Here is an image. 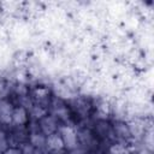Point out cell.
<instances>
[{"label": "cell", "mask_w": 154, "mask_h": 154, "mask_svg": "<svg viewBox=\"0 0 154 154\" xmlns=\"http://www.w3.org/2000/svg\"><path fill=\"white\" fill-rule=\"evenodd\" d=\"M30 122L29 112L26 108L22 106H14L12 113V124L14 126H26Z\"/></svg>", "instance_id": "obj_6"}, {"label": "cell", "mask_w": 154, "mask_h": 154, "mask_svg": "<svg viewBox=\"0 0 154 154\" xmlns=\"http://www.w3.org/2000/svg\"><path fill=\"white\" fill-rule=\"evenodd\" d=\"M58 134L60 135L65 150H71L78 147V131L75 124H61Z\"/></svg>", "instance_id": "obj_1"}, {"label": "cell", "mask_w": 154, "mask_h": 154, "mask_svg": "<svg viewBox=\"0 0 154 154\" xmlns=\"http://www.w3.org/2000/svg\"><path fill=\"white\" fill-rule=\"evenodd\" d=\"M46 150L48 154H59L65 150L63 140L58 132L46 136Z\"/></svg>", "instance_id": "obj_5"}, {"label": "cell", "mask_w": 154, "mask_h": 154, "mask_svg": "<svg viewBox=\"0 0 154 154\" xmlns=\"http://www.w3.org/2000/svg\"><path fill=\"white\" fill-rule=\"evenodd\" d=\"M1 154H22L20 148H16V147H8L4 153Z\"/></svg>", "instance_id": "obj_12"}, {"label": "cell", "mask_w": 154, "mask_h": 154, "mask_svg": "<svg viewBox=\"0 0 154 154\" xmlns=\"http://www.w3.org/2000/svg\"><path fill=\"white\" fill-rule=\"evenodd\" d=\"M10 93V88H8V83L0 77V100L2 99H6L7 95Z\"/></svg>", "instance_id": "obj_11"}, {"label": "cell", "mask_w": 154, "mask_h": 154, "mask_svg": "<svg viewBox=\"0 0 154 154\" xmlns=\"http://www.w3.org/2000/svg\"><path fill=\"white\" fill-rule=\"evenodd\" d=\"M37 124H38L40 131H41L45 136L52 135V134H54V132H58V130H59V128H60V125H61V123H60L54 116H52L51 113H48V114H46L43 118H41V119L37 122Z\"/></svg>", "instance_id": "obj_3"}, {"label": "cell", "mask_w": 154, "mask_h": 154, "mask_svg": "<svg viewBox=\"0 0 154 154\" xmlns=\"http://www.w3.org/2000/svg\"><path fill=\"white\" fill-rule=\"evenodd\" d=\"M134 148L131 143H122V142H113L108 146L107 154H132Z\"/></svg>", "instance_id": "obj_8"}, {"label": "cell", "mask_w": 154, "mask_h": 154, "mask_svg": "<svg viewBox=\"0 0 154 154\" xmlns=\"http://www.w3.org/2000/svg\"><path fill=\"white\" fill-rule=\"evenodd\" d=\"M1 16H2V8H1V4H0V18H1Z\"/></svg>", "instance_id": "obj_13"}, {"label": "cell", "mask_w": 154, "mask_h": 154, "mask_svg": "<svg viewBox=\"0 0 154 154\" xmlns=\"http://www.w3.org/2000/svg\"><path fill=\"white\" fill-rule=\"evenodd\" d=\"M28 112H29L30 120L38 122L41 118H43L46 114H48V108L47 107H43V106H40V105L32 103V106L28 109Z\"/></svg>", "instance_id": "obj_9"}, {"label": "cell", "mask_w": 154, "mask_h": 154, "mask_svg": "<svg viewBox=\"0 0 154 154\" xmlns=\"http://www.w3.org/2000/svg\"><path fill=\"white\" fill-rule=\"evenodd\" d=\"M28 143H30L35 148H38V149L45 150L47 153V150H46V136L41 131H31V132H29Z\"/></svg>", "instance_id": "obj_7"}, {"label": "cell", "mask_w": 154, "mask_h": 154, "mask_svg": "<svg viewBox=\"0 0 154 154\" xmlns=\"http://www.w3.org/2000/svg\"><path fill=\"white\" fill-rule=\"evenodd\" d=\"M30 97H31L32 103L40 105V106H43V107H47L48 108L53 95H52L51 88L48 85L38 84V85H35L30 90Z\"/></svg>", "instance_id": "obj_2"}, {"label": "cell", "mask_w": 154, "mask_h": 154, "mask_svg": "<svg viewBox=\"0 0 154 154\" xmlns=\"http://www.w3.org/2000/svg\"><path fill=\"white\" fill-rule=\"evenodd\" d=\"M20 152L22 154H47L45 150H41L38 148H35L34 146H31L30 143H25L20 147Z\"/></svg>", "instance_id": "obj_10"}, {"label": "cell", "mask_w": 154, "mask_h": 154, "mask_svg": "<svg viewBox=\"0 0 154 154\" xmlns=\"http://www.w3.org/2000/svg\"><path fill=\"white\" fill-rule=\"evenodd\" d=\"M13 108H14V103L7 97L0 100V125L2 128L11 126Z\"/></svg>", "instance_id": "obj_4"}]
</instances>
